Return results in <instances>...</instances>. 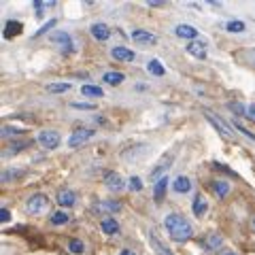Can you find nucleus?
I'll return each mask as SVG.
<instances>
[{"label":"nucleus","mask_w":255,"mask_h":255,"mask_svg":"<svg viewBox=\"0 0 255 255\" xmlns=\"http://www.w3.org/2000/svg\"><path fill=\"white\" fill-rule=\"evenodd\" d=\"M164 226H166V230H168L170 238H172V241H177V243H185V241H189V238H191V234H194L189 221L183 217V215H179V213L168 215V217L164 219Z\"/></svg>","instance_id":"1"},{"label":"nucleus","mask_w":255,"mask_h":255,"mask_svg":"<svg viewBox=\"0 0 255 255\" xmlns=\"http://www.w3.org/2000/svg\"><path fill=\"white\" fill-rule=\"evenodd\" d=\"M47 206H49V200H47V196L43 194H34V196H30L28 198V202H26V213L28 215H41Z\"/></svg>","instance_id":"2"},{"label":"nucleus","mask_w":255,"mask_h":255,"mask_svg":"<svg viewBox=\"0 0 255 255\" xmlns=\"http://www.w3.org/2000/svg\"><path fill=\"white\" fill-rule=\"evenodd\" d=\"M92 136H94V130H92V128H77V130L70 134V138H68V147H70V149L81 147V145H85V142L90 140Z\"/></svg>","instance_id":"3"},{"label":"nucleus","mask_w":255,"mask_h":255,"mask_svg":"<svg viewBox=\"0 0 255 255\" xmlns=\"http://www.w3.org/2000/svg\"><path fill=\"white\" fill-rule=\"evenodd\" d=\"M51 41L58 43V45L62 47V53H64V55L75 53V43H73V38H70L66 32H53V34H51Z\"/></svg>","instance_id":"4"},{"label":"nucleus","mask_w":255,"mask_h":255,"mask_svg":"<svg viewBox=\"0 0 255 255\" xmlns=\"http://www.w3.org/2000/svg\"><path fill=\"white\" fill-rule=\"evenodd\" d=\"M36 140L41 142L45 149H58V147H60V134L53 132V130H43V132H38Z\"/></svg>","instance_id":"5"},{"label":"nucleus","mask_w":255,"mask_h":255,"mask_svg":"<svg viewBox=\"0 0 255 255\" xmlns=\"http://www.w3.org/2000/svg\"><path fill=\"white\" fill-rule=\"evenodd\" d=\"M172 159H174V155H170V153H166L164 157H162V162L159 164H155V168L151 170V181H162L164 179V172L170 168V164H172Z\"/></svg>","instance_id":"6"},{"label":"nucleus","mask_w":255,"mask_h":255,"mask_svg":"<svg viewBox=\"0 0 255 255\" xmlns=\"http://www.w3.org/2000/svg\"><path fill=\"white\" fill-rule=\"evenodd\" d=\"M204 115H206V119H209V124L215 128V130H217L219 134H221V136H226V138H232V130H230V128L226 126V124H223L221 122V119L217 117V115H213L211 113V111H204Z\"/></svg>","instance_id":"7"},{"label":"nucleus","mask_w":255,"mask_h":255,"mask_svg":"<svg viewBox=\"0 0 255 255\" xmlns=\"http://www.w3.org/2000/svg\"><path fill=\"white\" fill-rule=\"evenodd\" d=\"M105 185H107L111 191H122V189L126 187V181L119 177L117 172L107 170V174H105Z\"/></svg>","instance_id":"8"},{"label":"nucleus","mask_w":255,"mask_h":255,"mask_svg":"<svg viewBox=\"0 0 255 255\" xmlns=\"http://www.w3.org/2000/svg\"><path fill=\"white\" fill-rule=\"evenodd\" d=\"M132 41L134 43H138V45H155L157 43V38L153 32H149V30H134L132 32Z\"/></svg>","instance_id":"9"},{"label":"nucleus","mask_w":255,"mask_h":255,"mask_svg":"<svg viewBox=\"0 0 255 255\" xmlns=\"http://www.w3.org/2000/svg\"><path fill=\"white\" fill-rule=\"evenodd\" d=\"M187 53L194 55L196 60H206L209 47H206V43H202V41H191V43H187Z\"/></svg>","instance_id":"10"},{"label":"nucleus","mask_w":255,"mask_h":255,"mask_svg":"<svg viewBox=\"0 0 255 255\" xmlns=\"http://www.w3.org/2000/svg\"><path fill=\"white\" fill-rule=\"evenodd\" d=\"M174 34H177L179 38H185V41H198V30L194 26H189V23H181V26H177V30H174Z\"/></svg>","instance_id":"11"},{"label":"nucleus","mask_w":255,"mask_h":255,"mask_svg":"<svg viewBox=\"0 0 255 255\" xmlns=\"http://www.w3.org/2000/svg\"><path fill=\"white\" fill-rule=\"evenodd\" d=\"M111 53H113V58L119 60V62H134V60H136V53H134L132 49H128V47H122V45L113 47Z\"/></svg>","instance_id":"12"},{"label":"nucleus","mask_w":255,"mask_h":255,"mask_svg":"<svg viewBox=\"0 0 255 255\" xmlns=\"http://www.w3.org/2000/svg\"><path fill=\"white\" fill-rule=\"evenodd\" d=\"M77 202V194L73 189H60L58 191V204L64 206V209H68V206H75Z\"/></svg>","instance_id":"13"},{"label":"nucleus","mask_w":255,"mask_h":255,"mask_svg":"<svg viewBox=\"0 0 255 255\" xmlns=\"http://www.w3.org/2000/svg\"><path fill=\"white\" fill-rule=\"evenodd\" d=\"M191 209H194V215H196V217L200 219V217H204V215H206L209 202H206V198H204V196L196 194V196H194V204H191Z\"/></svg>","instance_id":"14"},{"label":"nucleus","mask_w":255,"mask_h":255,"mask_svg":"<svg viewBox=\"0 0 255 255\" xmlns=\"http://www.w3.org/2000/svg\"><path fill=\"white\" fill-rule=\"evenodd\" d=\"M92 36L96 41H109L111 38V28L107 23H94L92 26Z\"/></svg>","instance_id":"15"},{"label":"nucleus","mask_w":255,"mask_h":255,"mask_svg":"<svg viewBox=\"0 0 255 255\" xmlns=\"http://www.w3.org/2000/svg\"><path fill=\"white\" fill-rule=\"evenodd\" d=\"M149 238H151V247L155 249V253H157V255H174V253L168 249V247L164 245V241H162V238H159L155 232H151V234H149Z\"/></svg>","instance_id":"16"},{"label":"nucleus","mask_w":255,"mask_h":255,"mask_svg":"<svg viewBox=\"0 0 255 255\" xmlns=\"http://www.w3.org/2000/svg\"><path fill=\"white\" fill-rule=\"evenodd\" d=\"M21 30H23V23L15 21V19H9V21L4 23V38H15V36H19Z\"/></svg>","instance_id":"17"},{"label":"nucleus","mask_w":255,"mask_h":255,"mask_svg":"<svg viewBox=\"0 0 255 255\" xmlns=\"http://www.w3.org/2000/svg\"><path fill=\"white\" fill-rule=\"evenodd\" d=\"M172 189L177 191V194H187V191L191 189V181H189L187 177H183V174H181V177L174 179V183H172Z\"/></svg>","instance_id":"18"},{"label":"nucleus","mask_w":255,"mask_h":255,"mask_svg":"<svg viewBox=\"0 0 255 255\" xmlns=\"http://www.w3.org/2000/svg\"><path fill=\"white\" fill-rule=\"evenodd\" d=\"M100 228H102V232L111 234V236L119 232V223H117L113 217H105V219H102V221H100Z\"/></svg>","instance_id":"19"},{"label":"nucleus","mask_w":255,"mask_h":255,"mask_svg":"<svg viewBox=\"0 0 255 255\" xmlns=\"http://www.w3.org/2000/svg\"><path fill=\"white\" fill-rule=\"evenodd\" d=\"M166 187H168V179H162V181H157L155 183V189H153V198H155V202H162L164 200V194H166Z\"/></svg>","instance_id":"20"},{"label":"nucleus","mask_w":255,"mask_h":255,"mask_svg":"<svg viewBox=\"0 0 255 255\" xmlns=\"http://www.w3.org/2000/svg\"><path fill=\"white\" fill-rule=\"evenodd\" d=\"M213 189H215V194H217L219 198H226L228 194H230V183H226V181H221V179H217V181H213V185H211Z\"/></svg>","instance_id":"21"},{"label":"nucleus","mask_w":255,"mask_h":255,"mask_svg":"<svg viewBox=\"0 0 255 255\" xmlns=\"http://www.w3.org/2000/svg\"><path fill=\"white\" fill-rule=\"evenodd\" d=\"M223 245V238L219 234H211L209 238H204V247L209 251H215V249H219V247Z\"/></svg>","instance_id":"22"},{"label":"nucleus","mask_w":255,"mask_h":255,"mask_svg":"<svg viewBox=\"0 0 255 255\" xmlns=\"http://www.w3.org/2000/svg\"><path fill=\"white\" fill-rule=\"evenodd\" d=\"M81 94L83 96H92V98H102V96H105V90H102V87H96V85H83Z\"/></svg>","instance_id":"23"},{"label":"nucleus","mask_w":255,"mask_h":255,"mask_svg":"<svg viewBox=\"0 0 255 255\" xmlns=\"http://www.w3.org/2000/svg\"><path fill=\"white\" fill-rule=\"evenodd\" d=\"M147 70L151 75H155V77H164L166 75V70H164V66H162V62H159V60H151L147 64Z\"/></svg>","instance_id":"24"},{"label":"nucleus","mask_w":255,"mask_h":255,"mask_svg":"<svg viewBox=\"0 0 255 255\" xmlns=\"http://www.w3.org/2000/svg\"><path fill=\"white\" fill-rule=\"evenodd\" d=\"M70 83H49L47 85V92L49 94H64V92H70Z\"/></svg>","instance_id":"25"},{"label":"nucleus","mask_w":255,"mask_h":255,"mask_svg":"<svg viewBox=\"0 0 255 255\" xmlns=\"http://www.w3.org/2000/svg\"><path fill=\"white\" fill-rule=\"evenodd\" d=\"M100 209L107 211V213H119V211H122V202H119V200H105L100 204Z\"/></svg>","instance_id":"26"},{"label":"nucleus","mask_w":255,"mask_h":255,"mask_svg":"<svg viewBox=\"0 0 255 255\" xmlns=\"http://www.w3.org/2000/svg\"><path fill=\"white\" fill-rule=\"evenodd\" d=\"M68 251L70 253H83L85 251V245H83V241H79V238H70L68 241Z\"/></svg>","instance_id":"27"},{"label":"nucleus","mask_w":255,"mask_h":255,"mask_svg":"<svg viewBox=\"0 0 255 255\" xmlns=\"http://www.w3.org/2000/svg\"><path fill=\"white\" fill-rule=\"evenodd\" d=\"M105 83H109V85H117V83H124V75L122 73H105Z\"/></svg>","instance_id":"28"},{"label":"nucleus","mask_w":255,"mask_h":255,"mask_svg":"<svg viewBox=\"0 0 255 255\" xmlns=\"http://www.w3.org/2000/svg\"><path fill=\"white\" fill-rule=\"evenodd\" d=\"M68 221H70L68 213L58 211V213H53V215H51V223H53V226H64V223H68Z\"/></svg>","instance_id":"29"},{"label":"nucleus","mask_w":255,"mask_h":255,"mask_svg":"<svg viewBox=\"0 0 255 255\" xmlns=\"http://www.w3.org/2000/svg\"><path fill=\"white\" fill-rule=\"evenodd\" d=\"M30 145H32V140H13L9 147V153H17L21 149H28Z\"/></svg>","instance_id":"30"},{"label":"nucleus","mask_w":255,"mask_h":255,"mask_svg":"<svg viewBox=\"0 0 255 255\" xmlns=\"http://www.w3.org/2000/svg\"><path fill=\"white\" fill-rule=\"evenodd\" d=\"M19 134H26V130H21V128H11V126H4L2 128V136L9 138V136H19Z\"/></svg>","instance_id":"31"},{"label":"nucleus","mask_w":255,"mask_h":255,"mask_svg":"<svg viewBox=\"0 0 255 255\" xmlns=\"http://www.w3.org/2000/svg\"><path fill=\"white\" fill-rule=\"evenodd\" d=\"M226 30H228V32H243V30H245V23L238 21V19H232V21L226 23Z\"/></svg>","instance_id":"32"},{"label":"nucleus","mask_w":255,"mask_h":255,"mask_svg":"<svg viewBox=\"0 0 255 255\" xmlns=\"http://www.w3.org/2000/svg\"><path fill=\"white\" fill-rule=\"evenodd\" d=\"M128 185H130L132 191H140L142 189V181L138 177H130V181H128Z\"/></svg>","instance_id":"33"},{"label":"nucleus","mask_w":255,"mask_h":255,"mask_svg":"<svg viewBox=\"0 0 255 255\" xmlns=\"http://www.w3.org/2000/svg\"><path fill=\"white\" fill-rule=\"evenodd\" d=\"M234 128H236V130L241 132V134H245V136L249 138V140H253V142H255V134H253V132H249V130H247V128H243V126L238 124V122H234Z\"/></svg>","instance_id":"34"},{"label":"nucleus","mask_w":255,"mask_h":255,"mask_svg":"<svg viewBox=\"0 0 255 255\" xmlns=\"http://www.w3.org/2000/svg\"><path fill=\"white\" fill-rule=\"evenodd\" d=\"M70 107H73V109H81V111H94L96 109V105H83V102H73Z\"/></svg>","instance_id":"35"},{"label":"nucleus","mask_w":255,"mask_h":255,"mask_svg":"<svg viewBox=\"0 0 255 255\" xmlns=\"http://www.w3.org/2000/svg\"><path fill=\"white\" fill-rule=\"evenodd\" d=\"M230 109H232L236 115H243V113H247L245 107H243V105H238V102H230Z\"/></svg>","instance_id":"36"},{"label":"nucleus","mask_w":255,"mask_h":255,"mask_svg":"<svg viewBox=\"0 0 255 255\" xmlns=\"http://www.w3.org/2000/svg\"><path fill=\"white\" fill-rule=\"evenodd\" d=\"M0 221H2V223H9L11 221V213L6 211V209H0Z\"/></svg>","instance_id":"37"},{"label":"nucleus","mask_w":255,"mask_h":255,"mask_svg":"<svg viewBox=\"0 0 255 255\" xmlns=\"http://www.w3.org/2000/svg\"><path fill=\"white\" fill-rule=\"evenodd\" d=\"M51 26H55V19H51V21H47V23H45V26H43L41 30H38V32H36V34H34V36H41V34H45V32H47V30H49Z\"/></svg>","instance_id":"38"},{"label":"nucleus","mask_w":255,"mask_h":255,"mask_svg":"<svg viewBox=\"0 0 255 255\" xmlns=\"http://www.w3.org/2000/svg\"><path fill=\"white\" fill-rule=\"evenodd\" d=\"M247 115H249V119H253V122H255V105H249V109H247Z\"/></svg>","instance_id":"39"},{"label":"nucleus","mask_w":255,"mask_h":255,"mask_svg":"<svg viewBox=\"0 0 255 255\" xmlns=\"http://www.w3.org/2000/svg\"><path fill=\"white\" fill-rule=\"evenodd\" d=\"M166 0H147V4H151V6H157V4H164Z\"/></svg>","instance_id":"40"},{"label":"nucleus","mask_w":255,"mask_h":255,"mask_svg":"<svg viewBox=\"0 0 255 255\" xmlns=\"http://www.w3.org/2000/svg\"><path fill=\"white\" fill-rule=\"evenodd\" d=\"M119 255H136V253H134L132 249H124V251H122V253H119Z\"/></svg>","instance_id":"41"},{"label":"nucleus","mask_w":255,"mask_h":255,"mask_svg":"<svg viewBox=\"0 0 255 255\" xmlns=\"http://www.w3.org/2000/svg\"><path fill=\"white\" fill-rule=\"evenodd\" d=\"M223 255H236V253H232V251H228V253H223Z\"/></svg>","instance_id":"42"},{"label":"nucleus","mask_w":255,"mask_h":255,"mask_svg":"<svg viewBox=\"0 0 255 255\" xmlns=\"http://www.w3.org/2000/svg\"><path fill=\"white\" fill-rule=\"evenodd\" d=\"M253 228H255V219H253Z\"/></svg>","instance_id":"43"}]
</instances>
